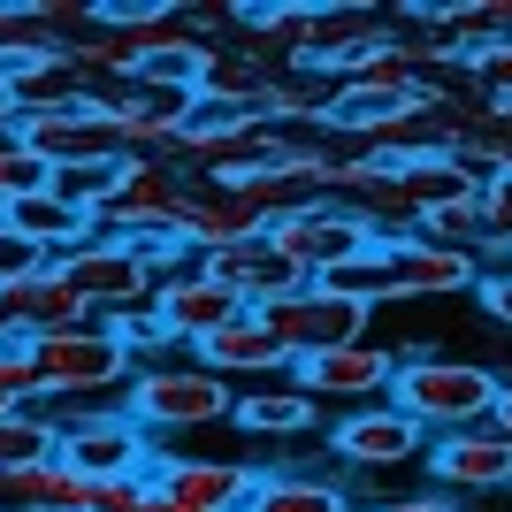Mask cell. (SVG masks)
Returning <instances> with one entry per match:
<instances>
[{
    "mask_svg": "<svg viewBox=\"0 0 512 512\" xmlns=\"http://www.w3.org/2000/svg\"><path fill=\"white\" fill-rule=\"evenodd\" d=\"M54 406V398H46ZM46 406H16V413H0V482H16V474H39L62 459V421Z\"/></svg>",
    "mask_w": 512,
    "mask_h": 512,
    "instance_id": "20",
    "label": "cell"
},
{
    "mask_svg": "<svg viewBox=\"0 0 512 512\" xmlns=\"http://www.w3.org/2000/svg\"><path fill=\"white\" fill-rule=\"evenodd\" d=\"M54 276H69V291L92 306V314H123V306H146L153 291H161V276H153L146 260L130 253V245H115V237H92V245H77L69 260H54Z\"/></svg>",
    "mask_w": 512,
    "mask_h": 512,
    "instance_id": "7",
    "label": "cell"
},
{
    "mask_svg": "<svg viewBox=\"0 0 512 512\" xmlns=\"http://www.w3.org/2000/svg\"><path fill=\"white\" fill-rule=\"evenodd\" d=\"M0 406H46V375H39L31 337H8V344H0Z\"/></svg>",
    "mask_w": 512,
    "mask_h": 512,
    "instance_id": "26",
    "label": "cell"
},
{
    "mask_svg": "<svg viewBox=\"0 0 512 512\" xmlns=\"http://www.w3.org/2000/svg\"><path fill=\"white\" fill-rule=\"evenodd\" d=\"M0 222H8V230H16L23 245H39V253H46V268H54V260H69L77 245H92V237H100V222H92V214H77L69 199H54V192L16 199V207L0 214Z\"/></svg>",
    "mask_w": 512,
    "mask_h": 512,
    "instance_id": "18",
    "label": "cell"
},
{
    "mask_svg": "<svg viewBox=\"0 0 512 512\" xmlns=\"http://www.w3.org/2000/svg\"><path fill=\"white\" fill-rule=\"evenodd\" d=\"M490 421H497V428H505V436H512V383L497 390V413H490Z\"/></svg>",
    "mask_w": 512,
    "mask_h": 512,
    "instance_id": "35",
    "label": "cell"
},
{
    "mask_svg": "<svg viewBox=\"0 0 512 512\" xmlns=\"http://www.w3.org/2000/svg\"><path fill=\"white\" fill-rule=\"evenodd\" d=\"M497 375L490 360H459V352H421V360H398V383H390V406L406 413L413 428H482L497 413Z\"/></svg>",
    "mask_w": 512,
    "mask_h": 512,
    "instance_id": "1",
    "label": "cell"
},
{
    "mask_svg": "<svg viewBox=\"0 0 512 512\" xmlns=\"http://www.w3.org/2000/svg\"><path fill=\"white\" fill-rule=\"evenodd\" d=\"M39 54H62V46L46 39V23L31 16V8L0 0V85H8V77H16L23 62H39Z\"/></svg>",
    "mask_w": 512,
    "mask_h": 512,
    "instance_id": "25",
    "label": "cell"
},
{
    "mask_svg": "<svg viewBox=\"0 0 512 512\" xmlns=\"http://www.w3.org/2000/svg\"><path fill=\"white\" fill-rule=\"evenodd\" d=\"M123 413L146 428V436H192V428L230 421L237 390L222 383V375H207L199 360H176V367L146 360L138 375H130V390H123Z\"/></svg>",
    "mask_w": 512,
    "mask_h": 512,
    "instance_id": "2",
    "label": "cell"
},
{
    "mask_svg": "<svg viewBox=\"0 0 512 512\" xmlns=\"http://www.w3.org/2000/svg\"><path fill=\"white\" fill-rule=\"evenodd\" d=\"M329 451H337L344 467H360V474H375V467H406L413 451H421V428H413L406 413L383 398V406H360L352 421L329 428Z\"/></svg>",
    "mask_w": 512,
    "mask_h": 512,
    "instance_id": "13",
    "label": "cell"
},
{
    "mask_svg": "<svg viewBox=\"0 0 512 512\" xmlns=\"http://www.w3.org/2000/svg\"><path fill=\"white\" fill-rule=\"evenodd\" d=\"M421 237H436V245H451V253H474V245H482V199H459V207L421 214Z\"/></svg>",
    "mask_w": 512,
    "mask_h": 512,
    "instance_id": "28",
    "label": "cell"
},
{
    "mask_svg": "<svg viewBox=\"0 0 512 512\" xmlns=\"http://www.w3.org/2000/svg\"><path fill=\"white\" fill-rule=\"evenodd\" d=\"M428 474H436L444 497H497V490H512V436L497 421L451 428V436L428 444Z\"/></svg>",
    "mask_w": 512,
    "mask_h": 512,
    "instance_id": "9",
    "label": "cell"
},
{
    "mask_svg": "<svg viewBox=\"0 0 512 512\" xmlns=\"http://www.w3.org/2000/svg\"><path fill=\"white\" fill-rule=\"evenodd\" d=\"M92 512H153V474H130V482H92Z\"/></svg>",
    "mask_w": 512,
    "mask_h": 512,
    "instance_id": "30",
    "label": "cell"
},
{
    "mask_svg": "<svg viewBox=\"0 0 512 512\" xmlns=\"http://www.w3.org/2000/svg\"><path fill=\"white\" fill-rule=\"evenodd\" d=\"M85 69L69 62V54H39V62H23L8 77V107H16V123H39V115H62V107L85 100Z\"/></svg>",
    "mask_w": 512,
    "mask_h": 512,
    "instance_id": "19",
    "label": "cell"
},
{
    "mask_svg": "<svg viewBox=\"0 0 512 512\" xmlns=\"http://www.w3.org/2000/svg\"><path fill=\"white\" fill-rule=\"evenodd\" d=\"M237 428H253V436H268V444H283V436H306L314 428V398H306L299 383H268V390H237Z\"/></svg>",
    "mask_w": 512,
    "mask_h": 512,
    "instance_id": "21",
    "label": "cell"
},
{
    "mask_svg": "<svg viewBox=\"0 0 512 512\" xmlns=\"http://www.w3.org/2000/svg\"><path fill=\"white\" fill-rule=\"evenodd\" d=\"M39 268H46V253H39V245H23V237L0 222V291L23 283V276H39Z\"/></svg>",
    "mask_w": 512,
    "mask_h": 512,
    "instance_id": "31",
    "label": "cell"
},
{
    "mask_svg": "<svg viewBox=\"0 0 512 512\" xmlns=\"http://www.w3.org/2000/svg\"><path fill=\"white\" fill-rule=\"evenodd\" d=\"M107 329H115V344H123V352H130V360H138V367H146V352H161V344H176L169 337V321H161V306H123V314H107Z\"/></svg>",
    "mask_w": 512,
    "mask_h": 512,
    "instance_id": "27",
    "label": "cell"
},
{
    "mask_svg": "<svg viewBox=\"0 0 512 512\" xmlns=\"http://www.w3.org/2000/svg\"><path fill=\"white\" fill-rule=\"evenodd\" d=\"M62 467H77L85 482H130L146 467V428L130 413H77L62 421Z\"/></svg>",
    "mask_w": 512,
    "mask_h": 512,
    "instance_id": "10",
    "label": "cell"
},
{
    "mask_svg": "<svg viewBox=\"0 0 512 512\" xmlns=\"http://www.w3.org/2000/svg\"><path fill=\"white\" fill-rule=\"evenodd\" d=\"M268 245H276L291 268H306V276H329V268H344V260L375 253L383 237H375V222H367V214L337 207V199H321V207L283 214L276 230H268Z\"/></svg>",
    "mask_w": 512,
    "mask_h": 512,
    "instance_id": "4",
    "label": "cell"
},
{
    "mask_svg": "<svg viewBox=\"0 0 512 512\" xmlns=\"http://www.w3.org/2000/svg\"><path fill=\"white\" fill-rule=\"evenodd\" d=\"M8 505L16 512H92V482L77 467H39V474H16L8 482Z\"/></svg>",
    "mask_w": 512,
    "mask_h": 512,
    "instance_id": "22",
    "label": "cell"
},
{
    "mask_svg": "<svg viewBox=\"0 0 512 512\" xmlns=\"http://www.w3.org/2000/svg\"><path fill=\"white\" fill-rule=\"evenodd\" d=\"M31 352H39V375H46V398H54V406H85V398H107V390L123 398L130 375H138V360L115 344L107 321L62 329V337H39Z\"/></svg>",
    "mask_w": 512,
    "mask_h": 512,
    "instance_id": "3",
    "label": "cell"
},
{
    "mask_svg": "<svg viewBox=\"0 0 512 512\" xmlns=\"http://www.w3.org/2000/svg\"><path fill=\"white\" fill-rule=\"evenodd\" d=\"M161 490H169L176 505H192V512H245L253 490H260V474L237 467V459H169V467H161Z\"/></svg>",
    "mask_w": 512,
    "mask_h": 512,
    "instance_id": "16",
    "label": "cell"
},
{
    "mask_svg": "<svg viewBox=\"0 0 512 512\" xmlns=\"http://www.w3.org/2000/svg\"><path fill=\"white\" fill-rule=\"evenodd\" d=\"M390 253V276H398V299L428 306V299H467V291H482V268H474V253H451V245H436V237L406 230V237H383Z\"/></svg>",
    "mask_w": 512,
    "mask_h": 512,
    "instance_id": "11",
    "label": "cell"
},
{
    "mask_svg": "<svg viewBox=\"0 0 512 512\" xmlns=\"http://www.w3.org/2000/svg\"><path fill=\"white\" fill-rule=\"evenodd\" d=\"M153 306H161V321H169V337H176V344H192V352L214 337V329H230L237 314H253V306L237 299L230 283H214L207 268H184V276H169L161 291H153Z\"/></svg>",
    "mask_w": 512,
    "mask_h": 512,
    "instance_id": "12",
    "label": "cell"
},
{
    "mask_svg": "<svg viewBox=\"0 0 512 512\" xmlns=\"http://www.w3.org/2000/svg\"><path fill=\"white\" fill-rule=\"evenodd\" d=\"M0 130H23V123H16V107H8V85H0Z\"/></svg>",
    "mask_w": 512,
    "mask_h": 512,
    "instance_id": "36",
    "label": "cell"
},
{
    "mask_svg": "<svg viewBox=\"0 0 512 512\" xmlns=\"http://www.w3.org/2000/svg\"><path fill=\"white\" fill-rule=\"evenodd\" d=\"M367 512H459V497L421 490V497H383V505H367Z\"/></svg>",
    "mask_w": 512,
    "mask_h": 512,
    "instance_id": "34",
    "label": "cell"
},
{
    "mask_svg": "<svg viewBox=\"0 0 512 512\" xmlns=\"http://www.w3.org/2000/svg\"><path fill=\"white\" fill-rule=\"evenodd\" d=\"M245 512H352L329 474H260V490Z\"/></svg>",
    "mask_w": 512,
    "mask_h": 512,
    "instance_id": "23",
    "label": "cell"
},
{
    "mask_svg": "<svg viewBox=\"0 0 512 512\" xmlns=\"http://www.w3.org/2000/svg\"><path fill=\"white\" fill-rule=\"evenodd\" d=\"M0 314H8V329L16 337H62V329H85L92 321V306L69 291V276H54V268H39V276H23V283H8L0 291Z\"/></svg>",
    "mask_w": 512,
    "mask_h": 512,
    "instance_id": "15",
    "label": "cell"
},
{
    "mask_svg": "<svg viewBox=\"0 0 512 512\" xmlns=\"http://www.w3.org/2000/svg\"><path fill=\"white\" fill-rule=\"evenodd\" d=\"M214 283H230L245 306H268V299H291V291H306V268H291V260L268 245V237H245V245H230V253H207L199 260Z\"/></svg>",
    "mask_w": 512,
    "mask_h": 512,
    "instance_id": "14",
    "label": "cell"
},
{
    "mask_svg": "<svg viewBox=\"0 0 512 512\" xmlns=\"http://www.w3.org/2000/svg\"><path fill=\"white\" fill-rule=\"evenodd\" d=\"M291 383L306 390V398H344V406L360 413V406H383L390 383H398V352L375 337L360 344H337V352H314V360L291 367Z\"/></svg>",
    "mask_w": 512,
    "mask_h": 512,
    "instance_id": "8",
    "label": "cell"
},
{
    "mask_svg": "<svg viewBox=\"0 0 512 512\" xmlns=\"http://www.w3.org/2000/svg\"><path fill=\"white\" fill-rule=\"evenodd\" d=\"M192 360L207 367V375H222V383H230V375H283V367H291V352L276 344V329H268L260 314H237L230 329H214V337L199 344Z\"/></svg>",
    "mask_w": 512,
    "mask_h": 512,
    "instance_id": "17",
    "label": "cell"
},
{
    "mask_svg": "<svg viewBox=\"0 0 512 512\" xmlns=\"http://www.w3.org/2000/svg\"><path fill=\"white\" fill-rule=\"evenodd\" d=\"M23 146L39 153V161H54V169H123L130 146L123 130H115V115H107V92H85L77 107H62V115H39V123H23Z\"/></svg>",
    "mask_w": 512,
    "mask_h": 512,
    "instance_id": "6",
    "label": "cell"
},
{
    "mask_svg": "<svg viewBox=\"0 0 512 512\" xmlns=\"http://www.w3.org/2000/svg\"><path fill=\"white\" fill-rule=\"evenodd\" d=\"M474 299H482V314H490L497 329H512V268H497V276H482V291H474Z\"/></svg>",
    "mask_w": 512,
    "mask_h": 512,
    "instance_id": "33",
    "label": "cell"
},
{
    "mask_svg": "<svg viewBox=\"0 0 512 512\" xmlns=\"http://www.w3.org/2000/svg\"><path fill=\"white\" fill-rule=\"evenodd\" d=\"M31 192H54V161H39L23 146V130H0V214Z\"/></svg>",
    "mask_w": 512,
    "mask_h": 512,
    "instance_id": "24",
    "label": "cell"
},
{
    "mask_svg": "<svg viewBox=\"0 0 512 512\" xmlns=\"http://www.w3.org/2000/svg\"><path fill=\"white\" fill-rule=\"evenodd\" d=\"M253 314L276 329V344L291 352V367L314 360V352H337V344L367 337V306L337 299V291H321V283H306V291H291V299H268V306H253Z\"/></svg>",
    "mask_w": 512,
    "mask_h": 512,
    "instance_id": "5",
    "label": "cell"
},
{
    "mask_svg": "<svg viewBox=\"0 0 512 512\" xmlns=\"http://www.w3.org/2000/svg\"><path fill=\"white\" fill-rule=\"evenodd\" d=\"M467 62H474V77H482V92H490L497 107H512V39L490 46V54H467Z\"/></svg>",
    "mask_w": 512,
    "mask_h": 512,
    "instance_id": "32",
    "label": "cell"
},
{
    "mask_svg": "<svg viewBox=\"0 0 512 512\" xmlns=\"http://www.w3.org/2000/svg\"><path fill=\"white\" fill-rule=\"evenodd\" d=\"M482 253H512V176L482 192Z\"/></svg>",
    "mask_w": 512,
    "mask_h": 512,
    "instance_id": "29",
    "label": "cell"
}]
</instances>
